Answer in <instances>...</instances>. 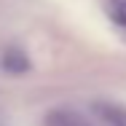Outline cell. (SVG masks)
<instances>
[{"mask_svg": "<svg viewBox=\"0 0 126 126\" xmlns=\"http://www.w3.org/2000/svg\"><path fill=\"white\" fill-rule=\"evenodd\" d=\"M3 70H8V73H27L30 70V59H27V54H22L19 48H8L3 51Z\"/></svg>", "mask_w": 126, "mask_h": 126, "instance_id": "cell-2", "label": "cell"}, {"mask_svg": "<svg viewBox=\"0 0 126 126\" xmlns=\"http://www.w3.org/2000/svg\"><path fill=\"white\" fill-rule=\"evenodd\" d=\"M97 113H99L102 121H107L110 126H126V107H121V105L99 102L97 105Z\"/></svg>", "mask_w": 126, "mask_h": 126, "instance_id": "cell-3", "label": "cell"}, {"mask_svg": "<svg viewBox=\"0 0 126 126\" xmlns=\"http://www.w3.org/2000/svg\"><path fill=\"white\" fill-rule=\"evenodd\" d=\"M43 126H86V121L78 115L75 110L56 107V110L46 113V118H43Z\"/></svg>", "mask_w": 126, "mask_h": 126, "instance_id": "cell-1", "label": "cell"}]
</instances>
